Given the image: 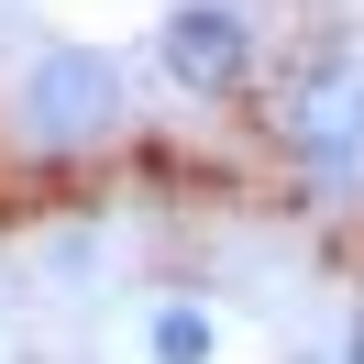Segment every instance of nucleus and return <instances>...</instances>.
I'll use <instances>...</instances> for the list:
<instances>
[{"mask_svg": "<svg viewBox=\"0 0 364 364\" xmlns=\"http://www.w3.org/2000/svg\"><path fill=\"white\" fill-rule=\"evenodd\" d=\"M122 111H133V89H122V67L100 45H45L23 67V89H11V133L33 155H89V144L122 133Z\"/></svg>", "mask_w": 364, "mask_h": 364, "instance_id": "1", "label": "nucleus"}, {"mask_svg": "<svg viewBox=\"0 0 364 364\" xmlns=\"http://www.w3.org/2000/svg\"><path fill=\"white\" fill-rule=\"evenodd\" d=\"M155 55H166V77H177L188 100H232L254 77V23L232 0H177L155 23Z\"/></svg>", "mask_w": 364, "mask_h": 364, "instance_id": "2", "label": "nucleus"}, {"mask_svg": "<svg viewBox=\"0 0 364 364\" xmlns=\"http://www.w3.org/2000/svg\"><path fill=\"white\" fill-rule=\"evenodd\" d=\"M287 144L309 166H353L364 155V67H320L287 89Z\"/></svg>", "mask_w": 364, "mask_h": 364, "instance_id": "3", "label": "nucleus"}, {"mask_svg": "<svg viewBox=\"0 0 364 364\" xmlns=\"http://www.w3.org/2000/svg\"><path fill=\"white\" fill-rule=\"evenodd\" d=\"M144 353L155 364H221V320H210L199 298H166V309L144 320Z\"/></svg>", "mask_w": 364, "mask_h": 364, "instance_id": "4", "label": "nucleus"}, {"mask_svg": "<svg viewBox=\"0 0 364 364\" xmlns=\"http://www.w3.org/2000/svg\"><path fill=\"white\" fill-rule=\"evenodd\" d=\"M342 364H364V320H353V342H342Z\"/></svg>", "mask_w": 364, "mask_h": 364, "instance_id": "5", "label": "nucleus"}]
</instances>
